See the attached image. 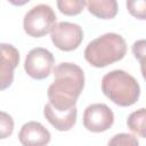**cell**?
I'll return each instance as SVG.
<instances>
[{"mask_svg":"<svg viewBox=\"0 0 146 146\" xmlns=\"http://www.w3.org/2000/svg\"><path fill=\"white\" fill-rule=\"evenodd\" d=\"M54 82L48 87L49 104L59 112L75 106L84 87V73L73 63H60L54 68Z\"/></svg>","mask_w":146,"mask_h":146,"instance_id":"6da1fadb","label":"cell"},{"mask_svg":"<svg viewBox=\"0 0 146 146\" xmlns=\"http://www.w3.org/2000/svg\"><path fill=\"white\" fill-rule=\"evenodd\" d=\"M127 52V43L117 33H105L90 41L84 49L86 60L94 67H105L121 60Z\"/></svg>","mask_w":146,"mask_h":146,"instance_id":"7a4b0ae2","label":"cell"},{"mask_svg":"<svg viewBox=\"0 0 146 146\" xmlns=\"http://www.w3.org/2000/svg\"><path fill=\"white\" fill-rule=\"evenodd\" d=\"M103 94L119 106H131L140 95V87L137 80L122 70H113L102 79Z\"/></svg>","mask_w":146,"mask_h":146,"instance_id":"3957f363","label":"cell"},{"mask_svg":"<svg viewBox=\"0 0 146 146\" xmlns=\"http://www.w3.org/2000/svg\"><path fill=\"white\" fill-rule=\"evenodd\" d=\"M56 14L54 9L44 3L32 7L24 16L23 27L27 35L41 38L51 31L56 24Z\"/></svg>","mask_w":146,"mask_h":146,"instance_id":"277c9868","label":"cell"},{"mask_svg":"<svg viewBox=\"0 0 146 146\" xmlns=\"http://www.w3.org/2000/svg\"><path fill=\"white\" fill-rule=\"evenodd\" d=\"M50 38L55 47L63 51L76 49L83 40L82 27L71 22H59L50 31Z\"/></svg>","mask_w":146,"mask_h":146,"instance_id":"5b68a950","label":"cell"},{"mask_svg":"<svg viewBox=\"0 0 146 146\" xmlns=\"http://www.w3.org/2000/svg\"><path fill=\"white\" fill-rule=\"evenodd\" d=\"M54 63L55 58L48 49L36 47L27 52L24 63V70L32 79L43 80L49 76Z\"/></svg>","mask_w":146,"mask_h":146,"instance_id":"8992f818","label":"cell"},{"mask_svg":"<svg viewBox=\"0 0 146 146\" xmlns=\"http://www.w3.org/2000/svg\"><path fill=\"white\" fill-rule=\"evenodd\" d=\"M114 122L112 110L102 103L89 105L83 113V125L91 132H103L108 130Z\"/></svg>","mask_w":146,"mask_h":146,"instance_id":"52a82bcc","label":"cell"},{"mask_svg":"<svg viewBox=\"0 0 146 146\" xmlns=\"http://www.w3.org/2000/svg\"><path fill=\"white\" fill-rule=\"evenodd\" d=\"M19 64V52L10 43H0V91L14 81V71Z\"/></svg>","mask_w":146,"mask_h":146,"instance_id":"ba28073f","label":"cell"},{"mask_svg":"<svg viewBox=\"0 0 146 146\" xmlns=\"http://www.w3.org/2000/svg\"><path fill=\"white\" fill-rule=\"evenodd\" d=\"M50 132L40 122L30 121L22 125L18 139L23 146H46L50 141Z\"/></svg>","mask_w":146,"mask_h":146,"instance_id":"9c48e42d","label":"cell"},{"mask_svg":"<svg viewBox=\"0 0 146 146\" xmlns=\"http://www.w3.org/2000/svg\"><path fill=\"white\" fill-rule=\"evenodd\" d=\"M43 115L55 129L59 131H68L74 127L76 122L78 111H76V107L74 106L66 112H59V111H56L48 103L43 108Z\"/></svg>","mask_w":146,"mask_h":146,"instance_id":"30bf717a","label":"cell"},{"mask_svg":"<svg viewBox=\"0 0 146 146\" xmlns=\"http://www.w3.org/2000/svg\"><path fill=\"white\" fill-rule=\"evenodd\" d=\"M86 6L90 14L102 19H111L117 14L115 0H89L86 1Z\"/></svg>","mask_w":146,"mask_h":146,"instance_id":"8fae6325","label":"cell"},{"mask_svg":"<svg viewBox=\"0 0 146 146\" xmlns=\"http://www.w3.org/2000/svg\"><path fill=\"white\" fill-rule=\"evenodd\" d=\"M145 120H146V111L144 107L132 112L127 120V125L128 128L138 135L139 137L144 138L146 136V128H145Z\"/></svg>","mask_w":146,"mask_h":146,"instance_id":"7c38bea8","label":"cell"},{"mask_svg":"<svg viewBox=\"0 0 146 146\" xmlns=\"http://www.w3.org/2000/svg\"><path fill=\"white\" fill-rule=\"evenodd\" d=\"M86 6V1L83 0H58L57 7L64 15L74 16L80 14Z\"/></svg>","mask_w":146,"mask_h":146,"instance_id":"4fadbf2b","label":"cell"},{"mask_svg":"<svg viewBox=\"0 0 146 146\" xmlns=\"http://www.w3.org/2000/svg\"><path fill=\"white\" fill-rule=\"evenodd\" d=\"M107 146H139V143L133 135L122 132L113 136Z\"/></svg>","mask_w":146,"mask_h":146,"instance_id":"5bb4252c","label":"cell"},{"mask_svg":"<svg viewBox=\"0 0 146 146\" xmlns=\"http://www.w3.org/2000/svg\"><path fill=\"white\" fill-rule=\"evenodd\" d=\"M14 131V120L6 113L0 111V139L8 138Z\"/></svg>","mask_w":146,"mask_h":146,"instance_id":"9a60e30c","label":"cell"},{"mask_svg":"<svg viewBox=\"0 0 146 146\" xmlns=\"http://www.w3.org/2000/svg\"><path fill=\"white\" fill-rule=\"evenodd\" d=\"M127 8L129 13L139 19H145V8H146V2L144 0H133V1H127Z\"/></svg>","mask_w":146,"mask_h":146,"instance_id":"2e32d148","label":"cell"},{"mask_svg":"<svg viewBox=\"0 0 146 146\" xmlns=\"http://www.w3.org/2000/svg\"><path fill=\"white\" fill-rule=\"evenodd\" d=\"M145 41L144 40H140V41H137L133 43L132 46V52L135 55L136 58H138L141 63H143V57H144V54H145Z\"/></svg>","mask_w":146,"mask_h":146,"instance_id":"e0dca14e","label":"cell"}]
</instances>
